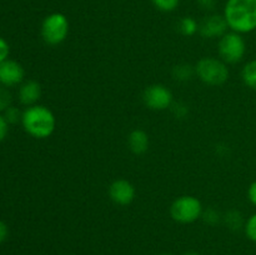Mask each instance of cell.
Listing matches in <instances>:
<instances>
[{"label": "cell", "mask_w": 256, "mask_h": 255, "mask_svg": "<svg viewBox=\"0 0 256 255\" xmlns=\"http://www.w3.org/2000/svg\"><path fill=\"white\" fill-rule=\"evenodd\" d=\"M222 15L232 32L244 35L256 30V0H226Z\"/></svg>", "instance_id": "6da1fadb"}, {"label": "cell", "mask_w": 256, "mask_h": 255, "mask_svg": "<svg viewBox=\"0 0 256 255\" xmlns=\"http://www.w3.org/2000/svg\"><path fill=\"white\" fill-rule=\"evenodd\" d=\"M22 126L24 132L34 139H48L54 134L56 119L49 108L36 104L25 108L22 116Z\"/></svg>", "instance_id": "7a4b0ae2"}, {"label": "cell", "mask_w": 256, "mask_h": 255, "mask_svg": "<svg viewBox=\"0 0 256 255\" xmlns=\"http://www.w3.org/2000/svg\"><path fill=\"white\" fill-rule=\"evenodd\" d=\"M195 76L208 86H222L229 80V66L218 58H202L195 65Z\"/></svg>", "instance_id": "3957f363"}, {"label": "cell", "mask_w": 256, "mask_h": 255, "mask_svg": "<svg viewBox=\"0 0 256 255\" xmlns=\"http://www.w3.org/2000/svg\"><path fill=\"white\" fill-rule=\"evenodd\" d=\"M70 32L69 19L62 12H52L42 22L40 35L45 44L58 46L66 40Z\"/></svg>", "instance_id": "277c9868"}, {"label": "cell", "mask_w": 256, "mask_h": 255, "mask_svg": "<svg viewBox=\"0 0 256 255\" xmlns=\"http://www.w3.org/2000/svg\"><path fill=\"white\" fill-rule=\"evenodd\" d=\"M202 202L194 195H182L172 202L169 208L170 216L179 224H192L202 219Z\"/></svg>", "instance_id": "5b68a950"}, {"label": "cell", "mask_w": 256, "mask_h": 255, "mask_svg": "<svg viewBox=\"0 0 256 255\" xmlns=\"http://www.w3.org/2000/svg\"><path fill=\"white\" fill-rule=\"evenodd\" d=\"M218 52L226 64H238L246 54V42L242 34L230 30L219 39Z\"/></svg>", "instance_id": "8992f818"}, {"label": "cell", "mask_w": 256, "mask_h": 255, "mask_svg": "<svg viewBox=\"0 0 256 255\" xmlns=\"http://www.w3.org/2000/svg\"><path fill=\"white\" fill-rule=\"evenodd\" d=\"M142 102L152 112H164L172 108L174 98L172 90L164 84H152L142 92Z\"/></svg>", "instance_id": "52a82bcc"}, {"label": "cell", "mask_w": 256, "mask_h": 255, "mask_svg": "<svg viewBox=\"0 0 256 255\" xmlns=\"http://www.w3.org/2000/svg\"><path fill=\"white\" fill-rule=\"evenodd\" d=\"M110 200L119 206H128L132 204L136 195V190L132 182L126 179H116L109 185L108 189Z\"/></svg>", "instance_id": "ba28073f"}, {"label": "cell", "mask_w": 256, "mask_h": 255, "mask_svg": "<svg viewBox=\"0 0 256 255\" xmlns=\"http://www.w3.org/2000/svg\"><path fill=\"white\" fill-rule=\"evenodd\" d=\"M228 32L229 26L224 15H208L199 22V34L204 39H220Z\"/></svg>", "instance_id": "9c48e42d"}, {"label": "cell", "mask_w": 256, "mask_h": 255, "mask_svg": "<svg viewBox=\"0 0 256 255\" xmlns=\"http://www.w3.org/2000/svg\"><path fill=\"white\" fill-rule=\"evenodd\" d=\"M24 68L16 60L8 59L0 64V84L2 86H16L24 82Z\"/></svg>", "instance_id": "30bf717a"}, {"label": "cell", "mask_w": 256, "mask_h": 255, "mask_svg": "<svg viewBox=\"0 0 256 255\" xmlns=\"http://www.w3.org/2000/svg\"><path fill=\"white\" fill-rule=\"evenodd\" d=\"M40 96H42V85L36 80H24L19 85L18 99H19L20 104L24 105V106L28 108L36 105Z\"/></svg>", "instance_id": "8fae6325"}, {"label": "cell", "mask_w": 256, "mask_h": 255, "mask_svg": "<svg viewBox=\"0 0 256 255\" xmlns=\"http://www.w3.org/2000/svg\"><path fill=\"white\" fill-rule=\"evenodd\" d=\"M150 139L145 130L138 129L132 130L128 135V146L129 150L135 155H144L149 150Z\"/></svg>", "instance_id": "7c38bea8"}, {"label": "cell", "mask_w": 256, "mask_h": 255, "mask_svg": "<svg viewBox=\"0 0 256 255\" xmlns=\"http://www.w3.org/2000/svg\"><path fill=\"white\" fill-rule=\"evenodd\" d=\"M178 29L184 36H194L199 32V22L192 16H184L178 22Z\"/></svg>", "instance_id": "4fadbf2b"}, {"label": "cell", "mask_w": 256, "mask_h": 255, "mask_svg": "<svg viewBox=\"0 0 256 255\" xmlns=\"http://www.w3.org/2000/svg\"><path fill=\"white\" fill-rule=\"evenodd\" d=\"M242 79L244 84L256 92V59L250 60L242 70Z\"/></svg>", "instance_id": "5bb4252c"}, {"label": "cell", "mask_w": 256, "mask_h": 255, "mask_svg": "<svg viewBox=\"0 0 256 255\" xmlns=\"http://www.w3.org/2000/svg\"><path fill=\"white\" fill-rule=\"evenodd\" d=\"M172 75L176 82H189L195 76V66H192L189 64L175 65L172 68Z\"/></svg>", "instance_id": "9a60e30c"}, {"label": "cell", "mask_w": 256, "mask_h": 255, "mask_svg": "<svg viewBox=\"0 0 256 255\" xmlns=\"http://www.w3.org/2000/svg\"><path fill=\"white\" fill-rule=\"evenodd\" d=\"M224 222L225 224L228 225V228L232 230H238L240 229V228L244 229L245 220L244 218H242V212H238V210H229V212L225 214Z\"/></svg>", "instance_id": "2e32d148"}, {"label": "cell", "mask_w": 256, "mask_h": 255, "mask_svg": "<svg viewBox=\"0 0 256 255\" xmlns=\"http://www.w3.org/2000/svg\"><path fill=\"white\" fill-rule=\"evenodd\" d=\"M154 5L155 9L162 12H172L178 9L180 4V0H150Z\"/></svg>", "instance_id": "e0dca14e"}, {"label": "cell", "mask_w": 256, "mask_h": 255, "mask_svg": "<svg viewBox=\"0 0 256 255\" xmlns=\"http://www.w3.org/2000/svg\"><path fill=\"white\" fill-rule=\"evenodd\" d=\"M244 232L250 242H255L256 244V212L250 215V216L245 220Z\"/></svg>", "instance_id": "ac0fdd59"}, {"label": "cell", "mask_w": 256, "mask_h": 255, "mask_svg": "<svg viewBox=\"0 0 256 255\" xmlns=\"http://www.w3.org/2000/svg\"><path fill=\"white\" fill-rule=\"evenodd\" d=\"M4 118L6 119V122H9V125L12 124H18V122H22V112H20L19 108L12 106L8 108L4 112H2Z\"/></svg>", "instance_id": "d6986e66"}, {"label": "cell", "mask_w": 256, "mask_h": 255, "mask_svg": "<svg viewBox=\"0 0 256 255\" xmlns=\"http://www.w3.org/2000/svg\"><path fill=\"white\" fill-rule=\"evenodd\" d=\"M12 96L9 89L5 86H0V112H4L9 106H12Z\"/></svg>", "instance_id": "ffe728a7"}, {"label": "cell", "mask_w": 256, "mask_h": 255, "mask_svg": "<svg viewBox=\"0 0 256 255\" xmlns=\"http://www.w3.org/2000/svg\"><path fill=\"white\" fill-rule=\"evenodd\" d=\"M202 219L204 220L206 224L209 225H216L220 222V214L214 209V208H209V209L204 210L202 215Z\"/></svg>", "instance_id": "44dd1931"}, {"label": "cell", "mask_w": 256, "mask_h": 255, "mask_svg": "<svg viewBox=\"0 0 256 255\" xmlns=\"http://www.w3.org/2000/svg\"><path fill=\"white\" fill-rule=\"evenodd\" d=\"M170 109H172V115H174L175 118H178V119H184V118L189 114V106L182 102H172Z\"/></svg>", "instance_id": "7402d4cb"}, {"label": "cell", "mask_w": 256, "mask_h": 255, "mask_svg": "<svg viewBox=\"0 0 256 255\" xmlns=\"http://www.w3.org/2000/svg\"><path fill=\"white\" fill-rule=\"evenodd\" d=\"M10 55V46L9 42L4 39V38L0 36V64L5 60L9 59Z\"/></svg>", "instance_id": "603a6c76"}, {"label": "cell", "mask_w": 256, "mask_h": 255, "mask_svg": "<svg viewBox=\"0 0 256 255\" xmlns=\"http://www.w3.org/2000/svg\"><path fill=\"white\" fill-rule=\"evenodd\" d=\"M8 132H9V122H6L4 115L0 112V142H4L5 138L8 136Z\"/></svg>", "instance_id": "cb8c5ba5"}, {"label": "cell", "mask_w": 256, "mask_h": 255, "mask_svg": "<svg viewBox=\"0 0 256 255\" xmlns=\"http://www.w3.org/2000/svg\"><path fill=\"white\" fill-rule=\"evenodd\" d=\"M248 200L250 202V204L256 206V180H254L248 188Z\"/></svg>", "instance_id": "d4e9b609"}, {"label": "cell", "mask_w": 256, "mask_h": 255, "mask_svg": "<svg viewBox=\"0 0 256 255\" xmlns=\"http://www.w3.org/2000/svg\"><path fill=\"white\" fill-rule=\"evenodd\" d=\"M8 236H9V228L6 222L0 219V244H2L8 239Z\"/></svg>", "instance_id": "484cf974"}, {"label": "cell", "mask_w": 256, "mask_h": 255, "mask_svg": "<svg viewBox=\"0 0 256 255\" xmlns=\"http://www.w3.org/2000/svg\"><path fill=\"white\" fill-rule=\"evenodd\" d=\"M196 2L205 10H212L216 5V0H196Z\"/></svg>", "instance_id": "4316f807"}, {"label": "cell", "mask_w": 256, "mask_h": 255, "mask_svg": "<svg viewBox=\"0 0 256 255\" xmlns=\"http://www.w3.org/2000/svg\"><path fill=\"white\" fill-rule=\"evenodd\" d=\"M182 255H200V254L196 252H185Z\"/></svg>", "instance_id": "83f0119b"}, {"label": "cell", "mask_w": 256, "mask_h": 255, "mask_svg": "<svg viewBox=\"0 0 256 255\" xmlns=\"http://www.w3.org/2000/svg\"><path fill=\"white\" fill-rule=\"evenodd\" d=\"M159 255H170V254H166V252H164V254H159Z\"/></svg>", "instance_id": "f1b7e54d"}, {"label": "cell", "mask_w": 256, "mask_h": 255, "mask_svg": "<svg viewBox=\"0 0 256 255\" xmlns=\"http://www.w3.org/2000/svg\"><path fill=\"white\" fill-rule=\"evenodd\" d=\"M255 42H256V39H255Z\"/></svg>", "instance_id": "f546056e"}]
</instances>
